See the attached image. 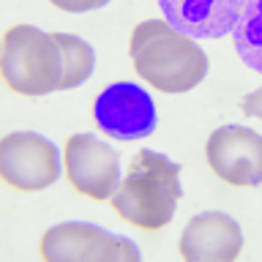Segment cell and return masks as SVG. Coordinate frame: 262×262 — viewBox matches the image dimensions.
I'll list each match as a JSON object with an SVG mask.
<instances>
[{
  "mask_svg": "<svg viewBox=\"0 0 262 262\" xmlns=\"http://www.w3.org/2000/svg\"><path fill=\"white\" fill-rule=\"evenodd\" d=\"M55 41L60 44V55H63L60 90L79 88L93 74V63H96L93 47L88 41H82L79 36H71V33H55Z\"/></svg>",
  "mask_w": 262,
  "mask_h": 262,
  "instance_id": "7c38bea8",
  "label": "cell"
},
{
  "mask_svg": "<svg viewBox=\"0 0 262 262\" xmlns=\"http://www.w3.org/2000/svg\"><path fill=\"white\" fill-rule=\"evenodd\" d=\"M241 110L249 115V118H257V120H262V88H257V90H251L249 96L241 101Z\"/></svg>",
  "mask_w": 262,
  "mask_h": 262,
  "instance_id": "5bb4252c",
  "label": "cell"
},
{
  "mask_svg": "<svg viewBox=\"0 0 262 262\" xmlns=\"http://www.w3.org/2000/svg\"><path fill=\"white\" fill-rule=\"evenodd\" d=\"M47 262H137L139 249L126 237L110 235L101 227L66 221L47 229L38 243Z\"/></svg>",
  "mask_w": 262,
  "mask_h": 262,
  "instance_id": "277c9868",
  "label": "cell"
},
{
  "mask_svg": "<svg viewBox=\"0 0 262 262\" xmlns=\"http://www.w3.org/2000/svg\"><path fill=\"white\" fill-rule=\"evenodd\" d=\"M180 200V167L164 153L139 150L123 178V183L110 196L112 210L131 227L156 232L175 216Z\"/></svg>",
  "mask_w": 262,
  "mask_h": 262,
  "instance_id": "7a4b0ae2",
  "label": "cell"
},
{
  "mask_svg": "<svg viewBox=\"0 0 262 262\" xmlns=\"http://www.w3.org/2000/svg\"><path fill=\"white\" fill-rule=\"evenodd\" d=\"M232 36L241 60L249 69L262 74V0H249L246 3Z\"/></svg>",
  "mask_w": 262,
  "mask_h": 262,
  "instance_id": "8fae6325",
  "label": "cell"
},
{
  "mask_svg": "<svg viewBox=\"0 0 262 262\" xmlns=\"http://www.w3.org/2000/svg\"><path fill=\"white\" fill-rule=\"evenodd\" d=\"M0 178L16 191H44L60 178L57 147L33 131H11L0 139Z\"/></svg>",
  "mask_w": 262,
  "mask_h": 262,
  "instance_id": "5b68a950",
  "label": "cell"
},
{
  "mask_svg": "<svg viewBox=\"0 0 262 262\" xmlns=\"http://www.w3.org/2000/svg\"><path fill=\"white\" fill-rule=\"evenodd\" d=\"M241 249L243 232L227 213H200L180 235V257L186 262H232Z\"/></svg>",
  "mask_w": 262,
  "mask_h": 262,
  "instance_id": "9c48e42d",
  "label": "cell"
},
{
  "mask_svg": "<svg viewBox=\"0 0 262 262\" xmlns=\"http://www.w3.org/2000/svg\"><path fill=\"white\" fill-rule=\"evenodd\" d=\"M49 3L69 14H85V11H96V8L106 6L110 0H49Z\"/></svg>",
  "mask_w": 262,
  "mask_h": 262,
  "instance_id": "4fadbf2b",
  "label": "cell"
},
{
  "mask_svg": "<svg viewBox=\"0 0 262 262\" xmlns=\"http://www.w3.org/2000/svg\"><path fill=\"white\" fill-rule=\"evenodd\" d=\"M128 55L139 77L161 93H188L208 74L202 47L172 22H139L131 30Z\"/></svg>",
  "mask_w": 262,
  "mask_h": 262,
  "instance_id": "6da1fadb",
  "label": "cell"
},
{
  "mask_svg": "<svg viewBox=\"0 0 262 262\" xmlns=\"http://www.w3.org/2000/svg\"><path fill=\"white\" fill-rule=\"evenodd\" d=\"M93 120L106 137L131 142L156 128V104L145 88L118 82L101 90L93 104Z\"/></svg>",
  "mask_w": 262,
  "mask_h": 262,
  "instance_id": "ba28073f",
  "label": "cell"
},
{
  "mask_svg": "<svg viewBox=\"0 0 262 262\" xmlns=\"http://www.w3.org/2000/svg\"><path fill=\"white\" fill-rule=\"evenodd\" d=\"M205 156L216 175L229 186H262V137L246 126H221L208 137Z\"/></svg>",
  "mask_w": 262,
  "mask_h": 262,
  "instance_id": "52a82bcc",
  "label": "cell"
},
{
  "mask_svg": "<svg viewBox=\"0 0 262 262\" xmlns=\"http://www.w3.org/2000/svg\"><path fill=\"white\" fill-rule=\"evenodd\" d=\"M63 164H66V180L71 183V188L93 202L110 200L118 188L120 178L118 153L106 142L90 134H71L66 139Z\"/></svg>",
  "mask_w": 262,
  "mask_h": 262,
  "instance_id": "8992f818",
  "label": "cell"
},
{
  "mask_svg": "<svg viewBox=\"0 0 262 262\" xmlns=\"http://www.w3.org/2000/svg\"><path fill=\"white\" fill-rule=\"evenodd\" d=\"M6 88L22 96H47L60 90L63 55L55 33H44L36 25H14L3 33L0 57Z\"/></svg>",
  "mask_w": 262,
  "mask_h": 262,
  "instance_id": "3957f363",
  "label": "cell"
},
{
  "mask_svg": "<svg viewBox=\"0 0 262 262\" xmlns=\"http://www.w3.org/2000/svg\"><path fill=\"white\" fill-rule=\"evenodd\" d=\"M249 0H159L167 22L196 38H221L235 30Z\"/></svg>",
  "mask_w": 262,
  "mask_h": 262,
  "instance_id": "30bf717a",
  "label": "cell"
}]
</instances>
